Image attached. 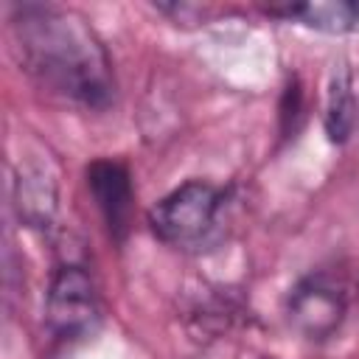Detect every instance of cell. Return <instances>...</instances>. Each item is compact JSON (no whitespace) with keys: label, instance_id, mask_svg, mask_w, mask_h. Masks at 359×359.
<instances>
[{"label":"cell","instance_id":"obj_5","mask_svg":"<svg viewBox=\"0 0 359 359\" xmlns=\"http://www.w3.org/2000/svg\"><path fill=\"white\" fill-rule=\"evenodd\" d=\"M87 191L115 241H123L135 210V185L123 163L101 157L87 165Z\"/></svg>","mask_w":359,"mask_h":359},{"label":"cell","instance_id":"obj_1","mask_svg":"<svg viewBox=\"0 0 359 359\" xmlns=\"http://www.w3.org/2000/svg\"><path fill=\"white\" fill-rule=\"evenodd\" d=\"M11 34L20 65L39 90L84 109H107L112 104V59L79 11L22 3L11 11Z\"/></svg>","mask_w":359,"mask_h":359},{"label":"cell","instance_id":"obj_4","mask_svg":"<svg viewBox=\"0 0 359 359\" xmlns=\"http://www.w3.org/2000/svg\"><path fill=\"white\" fill-rule=\"evenodd\" d=\"M48 328L62 339L90 337L101 323V297L93 275L79 264H62L45 294Z\"/></svg>","mask_w":359,"mask_h":359},{"label":"cell","instance_id":"obj_3","mask_svg":"<svg viewBox=\"0 0 359 359\" xmlns=\"http://www.w3.org/2000/svg\"><path fill=\"white\" fill-rule=\"evenodd\" d=\"M348 311L345 283L331 272H309L286 294V323L309 342L331 339Z\"/></svg>","mask_w":359,"mask_h":359},{"label":"cell","instance_id":"obj_6","mask_svg":"<svg viewBox=\"0 0 359 359\" xmlns=\"http://www.w3.org/2000/svg\"><path fill=\"white\" fill-rule=\"evenodd\" d=\"M266 14L294 20L323 34H359V3L348 0H317L294 6H269Z\"/></svg>","mask_w":359,"mask_h":359},{"label":"cell","instance_id":"obj_7","mask_svg":"<svg viewBox=\"0 0 359 359\" xmlns=\"http://www.w3.org/2000/svg\"><path fill=\"white\" fill-rule=\"evenodd\" d=\"M356 121V104H353V81L348 70L334 73L331 90H328V107H325V132L334 143L348 140Z\"/></svg>","mask_w":359,"mask_h":359},{"label":"cell","instance_id":"obj_2","mask_svg":"<svg viewBox=\"0 0 359 359\" xmlns=\"http://www.w3.org/2000/svg\"><path fill=\"white\" fill-rule=\"evenodd\" d=\"M224 210H227L224 188L205 180H188L171 194H165L149 210V227L168 247L205 250L222 236Z\"/></svg>","mask_w":359,"mask_h":359},{"label":"cell","instance_id":"obj_8","mask_svg":"<svg viewBox=\"0 0 359 359\" xmlns=\"http://www.w3.org/2000/svg\"><path fill=\"white\" fill-rule=\"evenodd\" d=\"M42 171H28L17 180V210L25 222L31 224H45L53 216L56 208V194L53 185L45 182Z\"/></svg>","mask_w":359,"mask_h":359}]
</instances>
